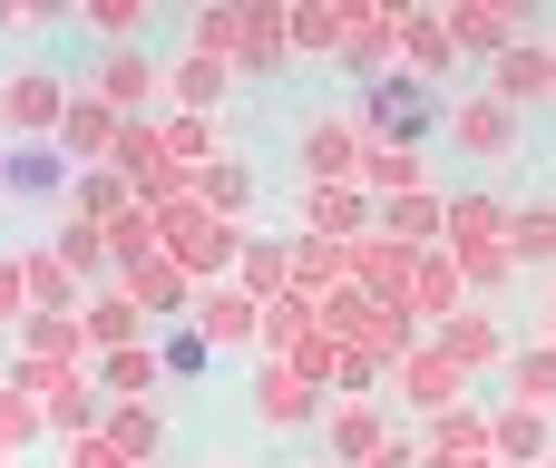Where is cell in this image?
I'll return each instance as SVG.
<instances>
[{
  "label": "cell",
  "mask_w": 556,
  "mask_h": 468,
  "mask_svg": "<svg viewBox=\"0 0 556 468\" xmlns=\"http://www.w3.org/2000/svg\"><path fill=\"white\" fill-rule=\"evenodd\" d=\"M381 117H391V127H420L430 98H420V88H381Z\"/></svg>",
  "instance_id": "1"
}]
</instances>
